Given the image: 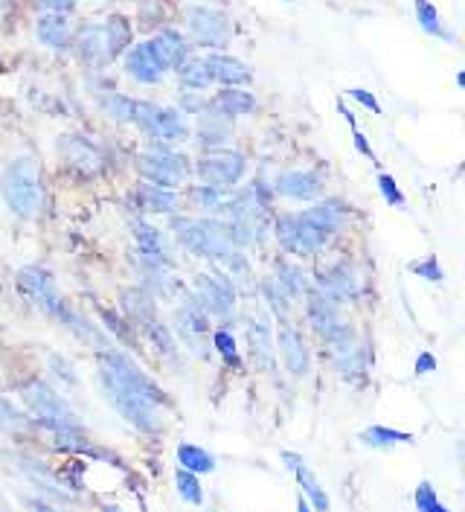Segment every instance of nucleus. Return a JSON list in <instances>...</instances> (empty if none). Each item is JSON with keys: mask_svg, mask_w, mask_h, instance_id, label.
Returning <instances> with one entry per match:
<instances>
[{"mask_svg": "<svg viewBox=\"0 0 465 512\" xmlns=\"http://www.w3.org/2000/svg\"><path fill=\"white\" fill-rule=\"evenodd\" d=\"M271 277L277 280L279 288H282L294 303H300V300L306 297V291L311 288V277L306 274V268L300 265V259H285V256H279Z\"/></svg>", "mask_w": 465, "mask_h": 512, "instance_id": "7c9ffc66", "label": "nucleus"}, {"mask_svg": "<svg viewBox=\"0 0 465 512\" xmlns=\"http://www.w3.org/2000/svg\"><path fill=\"white\" fill-rule=\"evenodd\" d=\"M175 489H178L181 501L189 504V507H201V504H204V486H201L198 475L186 472L181 466L175 469Z\"/></svg>", "mask_w": 465, "mask_h": 512, "instance_id": "ea45409f", "label": "nucleus"}, {"mask_svg": "<svg viewBox=\"0 0 465 512\" xmlns=\"http://www.w3.org/2000/svg\"><path fill=\"white\" fill-rule=\"evenodd\" d=\"M207 64L213 70V79L221 82L224 88H245L253 82V73L245 62H239L236 56H227V53H210Z\"/></svg>", "mask_w": 465, "mask_h": 512, "instance_id": "473e14b6", "label": "nucleus"}, {"mask_svg": "<svg viewBox=\"0 0 465 512\" xmlns=\"http://www.w3.org/2000/svg\"><path fill=\"white\" fill-rule=\"evenodd\" d=\"M407 271L413 274V277H419V280H425V283H445V268L439 265V259L434 254L422 256V259H416V262H410L407 265Z\"/></svg>", "mask_w": 465, "mask_h": 512, "instance_id": "a19ab883", "label": "nucleus"}, {"mask_svg": "<svg viewBox=\"0 0 465 512\" xmlns=\"http://www.w3.org/2000/svg\"><path fill=\"white\" fill-rule=\"evenodd\" d=\"M70 53L85 64L88 70H102L108 64L114 62V53H111V44H108V32H105V24L96 21V24H85L79 30L73 32V47Z\"/></svg>", "mask_w": 465, "mask_h": 512, "instance_id": "2eb2a0df", "label": "nucleus"}, {"mask_svg": "<svg viewBox=\"0 0 465 512\" xmlns=\"http://www.w3.org/2000/svg\"><path fill=\"white\" fill-rule=\"evenodd\" d=\"M256 291H259V300L265 303V309H268V315L277 320L279 323H291L294 320V300L279 288V283L268 274V277H262L259 280V286H256Z\"/></svg>", "mask_w": 465, "mask_h": 512, "instance_id": "72a5a7b5", "label": "nucleus"}, {"mask_svg": "<svg viewBox=\"0 0 465 512\" xmlns=\"http://www.w3.org/2000/svg\"><path fill=\"white\" fill-rule=\"evenodd\" d=\"M332 367L338 373L343 384H364L370 376L372 352L364 338H358L355 344H349L346 350L332 352Z\"/></svg>", "mask_w": 465, "mask_h": 512, "instance_id": "4be33fe9", "label": "nucleus"}, {"mask_svg": "<svg viewBox=\"0 0 465 512\" xmlns=\"http://www.w3.org/2000/svg\"><path fill=\"white\" fill-rule=\"evenodd\" d=\"M0 70H3V59H0Z\"/></svg>", "mask_w": 465, "mask_h": 512, "instance_id": "6e6d98bb", "label": "nucleus"}, {"mask_svg": "<svg viewBox=\"0 0 465 512\" xmlns=\"http://www.w3.org/2000/svg\"><path fill=\"white\" fill-rule=\"evenodd\" d=\"M96 512H125V510L123 507H117V504H102Z\"/></svg>", "mask_w": 465, "mask_h": 512, "instance_id": "864d4df0", "label": "nucleus"}, {"mask_svg": "<svg viewBox=\"0 0 465 512\" xmlns=\"http://www.w3.org/2000/svg\"><path fill=\"white\" fill-rule=\"evenodd\" d=\"M271 236L277 239L279 251L294 259H311L320 256L332 242L320 236L300 213H279L271 224Z\"/></svg>", "mask_w": 465, "mask_h": 512, "instance_id": "6e6552de", "label": "nucleus"}, {"mask_svg": "<svg viewBox=\"0 0 465 512\" xmlns=\"http://www.w3.org/2000/svg\"><path fill=\"white\" fill-rule=\"evenodd\" d=\"M259 108V102H256V96L245 91V88H224V91H218L213 99H207V111H213L218 117H224V120H236V117H250L253 111Z\"/></svg>", "mask_w": 465, "mask_h": 512, "instance_id": "c85d7f7f", "label": "nucleus"}, {"mask_svg": "<svg viewBox=\"0 0 465 512\" xmlns=\"http://www.w3.org/2000/svg\"><path fill=\"white\" fill-rule=\"evenodd\" d=\"M230 198H233V190H221L210 184H192L184 192L186 207H192L198 216H216V219H227Z\"/></svg>", "mask_w": 465, "mask_h": 512, "instance_id": "a878e982", "label": "nucleus"}, {"mask_svg": "<svg viewBox=\"0 0 465 512\" xmlns=\"http://www.w3.org/2000/svg\"><path fill=\"white\" fill-rule=\"evenodd\" d=\"M210 344H213V350H216L230 367H242V350H239V341H236L233 329H227V326H213Z\"/></svg>", "mask_w": 465, "mask_h": 512, "instance_id": "4c0bfd02", "label": "nucleus"}, {"mask_svg": "<svg viewBox=\"0 0 465 512\" xmlns=\"http://www.w3.org/2000/svg\"><path fill=\"white\" fill-rule=\"evenodd\" d=\"M175 457H178V466L186 469V472H192V475H213L218 466H216V454H210L204 446H198V443H181V446L175 448Z\"/></svg>", "mask_w": 465, "mask_h": 512, "instance_id": "c9c22d12", "label": "nucleus"}, {"mask_svg": "<svg viewBox=\"0 0 465 512\" xmlns=\"http://www.w3.org/2000/svg\"><path fill=\"white\" fill-rule=\"evenodd\" d=\"M12 443H38V440L30 416L24 414L12 390L0 387V446H12Z\"/></svg>", "mask_w": 465, "mask_h": 512, "instance_id": "a211bd4d", "label": "nucleus"}, {"mask_svg": "<svg viewBox=\"0 0 465 512\" xmlns=\"http://www.w3.org/2000/svg\"><path fill=\"white\" fill-rule=\"evenodd\" d=\"M274 341H277V361L282 370L294 379V382H306L311 376V347L303 335V329L291 320V323H279L274 326Z\"/></svg>", "mask_w": 465, "mask_h": 512, "instance_id": "9b49d317", "label": "nucleus"}, {"mask_svg": "<svg viewBox=\"0 0 465 512\" xmlns=\"http://www.w3.org/2000/svg\"><path fill=\"white\" fill-rule=\"evenodd\" d=\"M352 143H355L358 155H364V158H370L375 163V152H372V146L367 143V134L361 128H352Z\"/></svg>", "mask_w": 465, "mask_h": 512, "instance_id": "8fccbe9b", "label": "nucleus"}, {"mask_svg": "<svg viewBox=\"0 0 465 512\" xmlns=\"http://www.w3.org/2000/svg\"><path fill=\"white\" fill-rule=\"evenodd\" d=\"M279 463L285 466V472H288V475H294L297 486H300V495L309 501L311 510L314 512L332 510V501H329V492H326V486H323V483H320V478L311 472V466L306 463V457H303L300 451H282V454H279Z\"/></svg>", "mask_w": 465, "mask_h": 512, "instance_id": "f3484780", "label": "nucleus"}, {"mask_svg": "<svg viewBox=\"0 0 465 512\" xmlns=\"http://www.w3.org/2000/svg\"><path fill=\"white\" fill-rule=\"evenodd\" d=\"M15 498H18V507H21V512H76V507L56 504V501L38 498V495H24V492H15Z\"/></svg>", "mask_w": 465, "mask_h": 512, "instance_id": "c03bdc74", "label": "nucleus"}, {"mask_svg": "<svg viewBox=\"0 0 465 512\" xmlns=\"http://www.w3.org/2000/svg\"><path fill=\"white\" fill-rule=\"evenodd\" d=\"M41 373H44V379L53 384L62 396H67L79 411H82V405L88 402V382H85V376L79 373V367H76V361L62 350H50L41 355V367H38Z\"/></svg>", "mask_w": 465, "mask_h": 512, "instance_id": "f8f14e48", "label": "nucleus"}, {"mask_svg": "<svg viewBox=\"0 0 465 512\" xmlns=\"http://www.w3.org/2000/svg\"><path fill=\"white\" fill-rule=\"evenodd\" d=\"M189 294L201 303V309L210 315V320H216V326H230V320L236 318L239 288L233 286V280L224 271H218L216 265L192 277Z\"/></svg>", "mask_w": 465, "mask_h": 512, "instance_id": "423d86ee", "label": "nucleus"}, {"mask_svg": "<svg viewBox=\"0 0 465 512\" xmlns=\"http://www.w3.org/2000/svg\"><path fill=\"white\" fill-rule=\"evenodd\" d=\"M50 210L44 160L30 146H15L0 160V213L18 227H35Z\"/></svg>", "mask_w": 465, "mask_h": 512, "instance_id": "f257e3e1", "label": "nucleus"}, {"mask_svg": "<svg viewBox=\"0 0 465 512\" xmlns=\"http://www.w3.org/2000/svg\"><path fill=\"white\" fill-rule=\"evenodd\" d=\"M297 512H314V510H311L309 501H306V498H303L300 492H297Z\"/></svg>", "mask_w": 465, "mask_h": 512, "instance_id": "603ef678", "label": "nucleus"}, {"mask_svg": "<svg viewBox=\"0 0 465 512\" xmlns=\"http://www.w3.org/2000/svg\"><path fill=\"white\" fill-rule=\"evenodd\" d=\"M186 32L198 47H204L210 53H221L233 41V24L216 6H189L186 9Z\"/></svg>", "mask_w": 465, "mask_h": 512, "instance_id": "9d476101", "label": "nucleus"}, {"mask_svg": "<svg viewBox=\"0 0 465 512\" xmlns=\"http://www.w3.org/2000/svg\"><path fill=\"white\" fill-rule=\"evenodd\" d=\"M134 195H137L140 210L149 213V216H166V219H172V216H178L186 207L184 192L181 190H163V187L146 184V181L137 184Z\"/></svg>", "mask_w": 465, "mask_h": 512, "instance_id": "393cba45", "label": "nucleus"}, {"mask_svg": "<svg viewBox=\"0 0 465 512\" xmlns=\"http://www.w3.org/2000/svg\"><path fill=\"white\" fill-rule=\"evenodd\" d=\"M131 242H134V254L143 259H157V262H172L169 245H166V233L155 227L152 222L134 219L131 222Z\"/></svg>", "mask_w": 465, "mask_h": 512, "instance_id": "bb28decb", "label": "nucleus"}, {"mask_svg": "<svg viewBox=\"0 0 465 512\" xmlns=\"http://www.w3.org/2000/svg\"><path fill=\"white\" fill-rule=\"evenodd\" d=\"M149 50L155 53V59L160 62V67H163L166 73H169V70H178V67L192 56L189 41H186L181 32L175 30L157 32L155 38L149 41Z\"/></svg>", "mask_w": 465, "mask_h": 512, "instance_id": "cd10ccee", "label": "nucleus"}, {"mask_svg": "<svg viewBox=\"0 0 465 512\" xmlns=\"http://www.w3.org/2000/svg\"><path fill=\"white\" fill-rule=\"evenodd\" d=\"M178 79H181V85L189 88V91H207L216 79H213V70H210V64H207V56H189L178 70Z\"/></svg>", "mask_w": 465, "mask_h": 512, "instance_id": "e433bc0d", "label": "nucleus"}, {"mask_svg": "<svg viewBox=\"0 0 465 512\" xmlns=\"http://www.w3.org/2000/svg\"><path fill=\"white\" fill-rule=\"evenodd\" d=\"M169 233L178 239V245L186 254L198 256L210 265H224L230 256L236 254V242H233V230L227 219L216 216H186L178 213L169 219Z\"/></svg>", "mask_w": 465, "mask_h": 512, "instance_id": "f03ea898", "label": "nucleus"}, {"mask_svg": "<svg viewBox=\"0 0 465 512\" xmlns=\"http://www.w3.org/2000/svg\"><path fill=\"white\" fill-rule=\"evenodd\" d=\"M413 504H416V512H431L436 504H439V495H436L431 480H422V483L413 489Z\"/></svg>", "mask_w": 465, "mask_h": 512, "instance_id": "a18cd8bd", "label": "nucleus"}, {"mask_svg": "<svg viewBox=\"0 0 465 512\" xmlns=\"http://www.w3.org/2000/svg\"><path fill=\"white\" fill-rule=\"evenodd\" d=\"M358 443L364 448H396V446H413L416 437L410 431H402V428H390V425H367L358 431Z\"/></svg>", "mask_w": 465, "mask_h": 512, "instance_id": "f704fd0d", "label": "nucleus"}, {"mask_svg": "<svg viewBox=\"0 0 465 512\" xmlns=\"http://www.w3.org/2000/svg\"><path fill=\"white\" fill-rule=\"evenodd\" d=\"M413 373L416 376H431L436 373V355L431 350H422L416 355V361H413Z\"/></svg>", "mask_w": 465, "mask_h": 512, "instance_id": "09e8293b", "label": "nucleus"}, {"mask_svg": "<svg viewBox=\"0 0 465 512\" xmlns=\"http://www.w3.org/2000/svg\"><path fill=\"white\" fill-rule=\"evenodd\" d=\"M311 286L317 288L320 294H326L329 300H335L338 306L355 303L364 291V280L358 277V271L349 262H335L329 268H320L311 277Z\"/></svg>", "mask_w": 465, "mask_h": 512, "instance_id": "4468645a", "label": "nucleus"}, {"mask_svg": "<svg viewBox=\"0 0 465 512\" xmlns=\"http://www.w3.org/2000/svg\"><path fill=\"white\" fill-rule=\"evenodd\" d=\"M137 172L146 184L163 190H184L192 175V160L175 143L149 140V149L137 155Z\"/></svg>", "mask_w": 465, "mask_h": 512, "instance_id": "20e7f679", "label": "nucleus"}, {"mask_svg": "<svg viewBox=\"0 0 465 512\" xmlns=\"http://www.w3.org/2000/svg\"><path fill=\"white\" fill-rule=\"evenodd\" d=\"M346 94H349V99H355L358 105H364L367 111H372L375 117H381V114H384V111H381V102H378L375 94H370V91H364V88H349Z\"/></svg>", "mask_w": 465, "mask_h": 512, "instance_id": "de8ad7c7", "label": "nucleus"}, {"mask_svg": "<svg viewBox=\"0 0 465 512\" xmlns=\"http://www.w3.org/2000/svg\"><path fill=\"white\" fill-rule=\"evenodd\" d=\"M285 3H294V0H285Z\"/></svg>", "mask_w": 465, "mask_h": 512, "instance_id": "4d7b16f0", "label": "nucleus"}, {"mask_svg": "<svg viewBox=\"0 0 465 512\" xmlns=\"http://www.w3.org/2000/svg\"><path fill=\"white\" fill-rule=\"evenodd\" d=\"M431 512H454V510H448V507H445V504H442V501H439V504H436L434 510Z\"/></svg>", "mask_w": 465, "mask_h": 512, "instance_id": "5fc2aeb1", "label": "nucleus"}, {"mask_svg": "<svg viewBox=\"0 0 465 512\" xmlns=\"http://www.w3.org/2000/svg\"><path fill=\"white\" fill-rule=\"evenodd\" d=\"M102 24H105V32H108V44H111L114 62H117L125 50L131 47V24L125 21L123 15H108Z\"/></svg>", "mask_w": 465, "mask_h": 512, "instance_id": "58836bf2", "label": "nucleus"}, {"mask_svg": "<svg viewBox=\"0 0 465 512\" xmlns=\"http://www.w3.org/2000/svg\"><path fill=\"white\" fill-rule=\"evenodd\" d=\"M120 315H123L137 332H143L152 320L160 318L157 300L143 286H128L120 291Z\"/></svg>", "mask_w": 465, "mask_h": 512, "instance_id": "5701e85b", "label": "nucleus"}, {"mask_svg": "<svg viewBox=\"0 0 465 512\" xmlns=\"http://www.w3.org/2000/svg\"><path fill=\"white\" fill-rule=\"evenodd\" d=\"M192 175L198 178V184L236 190L248 175V158L236 149H210L192 160Z\"/></svg>", "mask_w": 465, "mask_h": 512, "instance_id": "1a4fd4ad", "label": "nucleus"}, {"mask_svg": "<svg viewBox=\"0 0 465 512\" xmlns=\"http://www.w3.org/2000/svg\"><path fill=\"white\" fill-rule=\"evenodd\" d=\"M56 160L79 178H99L111 163L105 146L85 131H62L56 137Z\"/></svg>", "mask_w": 465, "mask_h": 512, "instance_id": "0eeeda50", "label": "nucleus"}, {"mask_svg": "<svg viewBox=\"0 0 465 512\" xmlns=\"http://www.w3.org/2000/svg\"><path fill=\"white\" fill-rule=\"evenodd\" d=\"M12 288L15 294L30 306L35 315L62 326L64 315L73 309L67 291L59 283L56 271L44 262H24L12 271Z\"/></svg>", "mask_w": 465, "mask_h": 512, "instance_id": "7ed1b4c3", "label": "nucleus"}, {"mask_svg": "<svg viewBox=\"0 0 465 512\" xmlns=\"http://www.w3.org/2000/svg\"><path fill=\"white\" fill-rule=\"evenodd\" d=\"M413 12H416L419 27L428 32V35H445L442 21H439V12H436V6L431 0H413Z\"/></svg>", "mask_w": 465, "mask_h": 512, "instance_id": "79ce46f5", "label": "nucleus"}, {"mask_svg": "<svg viewBox=\"0 0 465 512\" xmlns=\"http://www.w3.org/2000/svg\"><path fill=\"white\" fill-rule=\"evenodd\" d=\"M169 329L175 332L178 344L186 355L192 358H210V335H213V320L201 309V303L184 291L175 300L172 318H169Z\"/></svg>", "mask_w": 465, "mask_h": 512, "instance_id": "39448f33", "label": "nucleus"}, {"mask_svg": "<svg viewBox=\"0 0 465 512\" xmlns=\"http://www.w3.org/2000/svg\"><path fill=\"white\" fill-rule=\"evenodd\" d=\"M195 143L201 146V152H210V149H230L227 143L233 140V123L218 117L213 111H204L198 117V126L192 131Z\"/></svg>", "mask_w": 465, "mask_h": 512, "instance_id": "c756f323", "label": "nucleus"}, {"mask_svg": "<svg viewBox=\"0 0 465 512\" xmlns=\"http://www.w3.org/2000/svg\"><path fill=\"white\" fill-rule=\"evenodd\" d=\"M123 67L128 73V79L140 82V85H160L166 70L160 67L155 59V53L149 50V41H140V44H131L123 53Z\"/></svg>", "mask_w": 465, "mask_h": 512, "instance_id": "b1692460", "label": "nucleus"}, {"mask_svg": "<svg viewBox=\"0 0 465 512\" xmlns=\"http://www.w3.org/2000/svg\"><path fill=\"white\" fill-rule=\"evenodd\" d=\"M96 105H99V111H102V117H108L111 123H117V126H143L146 123V117L152 114V102H143V99H134V96H125L117 94V91H105V94H99L96 99Z\"/></svg>", "mask_w": 465, "mask_h": 512, "instance_id": "6ab92c4d", "label": "nucleus"}, {"mask_svg": "<svg viewBox=\"0 0 465 512\" xmlns=\"http://www.w3.org/2000/svg\"><path fill=\"white\" fill-rule=\"evenodd\" d=\"M140 131L149 137V140H160V143H175L181 146L192 137V128L186 123V117L178 108H160L155 105L152 114L146 117V123L140 126Z\"/></svg>", "mask_w": 465, "mask_h": 512, "instance_id": "aec40b11", "label": "nucleus"}, {"mask_svg": "<svg viewBox=\"0 0 465 512\" xmlns=\"http://www.w3.org/2000/svg\"><path fill=\"white\" fill-rule=\"evenodd\" d=\"M274 195L288 198V201H300L311 204L326 192V178L317 169H285L274 178Z\"/></svg>", "mask_w": 465, "mask_h": 512, "instance_id": "dca6fc26", "label": "nucleus"}, {"mask_svg": "<svg viewBox=\"0 0 465 512\" xmlns=\"http://www.w3.org/2000/svg\"><path fill=\"white\" fill-rule=\"evenodd\" d=\"M245 350L256 373H277V341H274V326L268 315H250L245 320Z\"/></svg>", "mask_w": 465, "mask_h": 512, "instance_id": "ddd939ff", "label": "nucleus"}, {"mask_svg": "<svg viewBox=\"0 0 465 512\" xmlns=\"http://www.w3.org/2000/svg\"><path fill=\"white\" fill-rule=\"evenodd\" d=\"M32 32H35V41L50 50V53H70L73 47V21L70 15H53V12H38L35 21H32Z\"/></svg>", "mask_w": 465, "mask_h": 512, "instance_id": "412c9836", "label": "nucleus"}, {"mask_svg": "<svg viewBox=\"0 0 465 512\" xmlns=\"http://www.w3.org/2000/svg\"><path fill=\"white\" fill-rule=\"evenodd\" d=\"M375 184H378V192H381L384 204H390V207H396V210H404V207H407V198H404L402 187L396 184V178H393L390 172H378Z\"/></svg>", "mask_w": 465, "mask_h": 512, "instance_id": "37998d69", "label": "nucleus"}, {"mask_svg": "<svg viewBox=\"0 0 465 512\" xmlns=\"http://www.w3.org/2000/svg\"><path fill=\"white\" fill-rule=\"evenodd\" d=\"M32 3L38 12H53V15H70L73 18V12L79 9L82 0H32Z\"/></svg>", "mask_w": 465, "mask_h": 512, "instance_id": "49530a36", "label": "nucleus"}, {"mask_svg": "<svg viewBox=\"0 0 465 512\" xmlns=\"http://www.w3.org/2000/svg\"><path fill=\"white\" fill-rule=\"evenodd\" d=\"M338 111H341L343 123L349 126V131H352V128H358V120H355V111H352V108H346V102H343V99H338Z\"/></svg>", "mask_w": 465, "mask_h": 512, "instance_id": "3c124183", "label": "nucleus"}, {"mask_svg": "<svg viewBox=\"0 0 465 512\" xmlns=\"http://www.w3.org/2000/svg\"><path fill=\"white\" fill-rule=\"evenodd\" d=\"M143 338L149 341V347L157 352V358H160L163 364H181L184 350H181V344H178V338H175V332L169 329L166 320H152V323L143 329Z\"/></svg>", "mask_w": 465, "mask_h": 512, "instance_id": "2f4dec72", "label": "nucleus"}]
</instances>
